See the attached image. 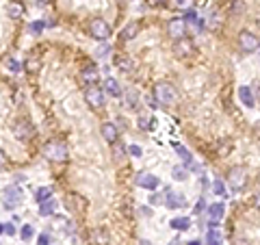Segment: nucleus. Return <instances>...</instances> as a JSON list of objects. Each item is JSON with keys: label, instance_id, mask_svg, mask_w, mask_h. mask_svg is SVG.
Segmentation results:
<instances>
[{"label": "nucleus", "instance_id": "obj_47", "mask_svg": "<svg viewBox=\"0 0 260 245\" xmlns=\"http://www.w3.org/2000/svg\"><path fill=\"white\" fill-rule=\"evenodd\" d=\"M169 245H178V241H176V239H174V241H171V243H169Z\"/></svg>", "mask_w": 260, "mask_h": 245}, {"label": "nucleus", "instance_id": "obj_22", "mask_svg": "<svg viewBox=\"0 0 260 245\" xmlns=\"http://www.w3.org/2000/svg\"><path fill=\"white\" fill-rule=\"evenodd\" d=\"M50 197H52V191H50L48 187H41V189H37V193H35V200L39 202H46V200H50Z\"/></svg>", "mask_w": 260, "mask_h": 245}, {"label": "nucleus", "instance_id": "obj_36", "mask_svg": "<svg viewBox=\"0 0 260 245\" xmlns=\"http://www.w3.org/2000/svg\"><path fill=\"white\" fill-rule=\"evenodd\" d=\"M150 122H154V119H147L146 115H141V117H139V128H141V131H147V128H150Z\"/></svg>", "mask_w": 260, "mask_h": 245}, {"label": "nucleus", "instance_id": "obj_45", "mask_svg": "<svg viewBox=\"0 0 260 245\" xmlns=\"http://www.w3.org/2000/svg\"><path fill=\"white\" fill-rule=\"evenodd\" d=\"M0 232H4V224H0Z\"/></svg>", "mask_w": 260, "mask_h": 245}, {"label": "nucleus", "instance_id": "obj_31", "mask_svg": "<svg viewBox=\"0 0 260 245\" xmlns=\"http://www.w3.org/2000/svg\"><path fill=\"white\" fill-rule=\"evenodd\" d=\"M212 189H215V193H217V196H221V197H226V196H228V191H226V184L221 182V180H215V184H212Z\"/></svg>", "mask_w": 260, "mask_h": 245}, {"label": "nucleus", "instance_id": "obj_37", "mask_svg": "<svg viewBox=\"0 0 260 245\" xmlns=\"http://www.w3.org/2000/svg\"><path fill=\"white\" fill-rule=\"evenodd\" d=\"M204 211H206V202H204L202 197H199L197 204H195V209H193V212H195V215H199V212H204Z\"/></svg>", "mask_w": 260, "mask_h": 245}, {"label": "nucleus", "instance_id": "obj_18", "mask_svg": "<svg viewBox=\"0 0 260 245\" xmlns=\"http://www.w3.org/2000/svg\"><path fill=\"white\" fill-rule=\"evenodd\" d=\"M39 217H50V215H54L57 212V202L50 197V200H46V202H41L39 204Z\"/></svg>", "mask_w": 260, "mask_h": 245}, {"label": "nucleus", "instance_id": "obj_28", "mask_svg": "<svg viewBox=\"0 0 260 245\" xmlns=\"http://www.w3.org/2000/svg\"><path fill=\"white\" fill-rule=\"evenodd\" d=\"M171 176H174V180H187V169H184L182 165H176V167L171 169Z\"/></svg>", "mask_w": 260, "mask_h": 245}, {"label": "nucleus", "instance_id": "obj_17", "mask_svg": "<svg viewBox=\"0 0 260 245\" xmlns=\"http://www.w3.org/2000/svg\"><path fill=\"white\" fill-rule=\"evenodd\" d=\"M104 91L109 96H113V98H119V96H122V87H119V82L115 81V78H106L104 81Z\"/></svg>", "mask_w": 260, "mask_h": 245}, {"label": "nucleus", "instance_id": "obj_7", "mask_svg": "<svg viewBox=\"0 0 260 245\" xmlns=\"http://www.w3.org/2000/svg\"><path fill=\"white\" fill-rule=\"evenodd\" d=\"M228 182H230L232 191H243L245 184H247V174H245V169H243V167H234V169H230Z\"/></svg>", "mask_w": 260, "mask_h": 245}, {"label": "nucleus", "instance_id": "obj_34", "mask_svg": "<svg viewBox=\"0 0 260 245\" xmlns=\"http://www.w3.org/2000/svg\"><path fill=\"white\" fill-rule=\"evenodd\" d=\"M109 52H111V48H109V46H100V48H98L96 50V54H98V59H106V57H109Z\"/></svg>", "mask_w": 260, "mask_h": 245}, {"label": "nucleus", "instance_id": "obj_44", "mask_svg": "<svg viewBox=\"0 0 260 245\" xmlns=\"http://www.w3.org/2000/svg\"><path fill=\"white\" fill-rule=\"evenodd\" d=\"M208 245H221V241H212V243H208Z\"/></svg>", "mask_w": 260, "mask_h": 245}, {"label": "nucleus", "instance_id": "obj_10", "mask_svg": "<svg viewBox=\"0 0 260 245\" xmlns=\"http://www.w3.org/2000/svg\"><path fill=\"white\" fill-rule=\"evenodd\" d=\"M174 52H176V57H189V54L195 52V46L189 37H182V39H176Z\"/></svg>", "mask_w": 260, "mask_h": 245}, {"label": "nucleus", "instance_id": "obj_5", "mask_svg": "<svg viewBox=\"0 0 260 245\" xmlns=\"http://www.w3.org/2000/svg\"><path fill=\"white\" fill-rule=\"evenodd\" d=\"M187 22H184V17H174V20L167 22V35L171 37V39H182V37H187Z\"/></svg>", "mask_w": 260, "mask_h": 245}, {"label": "nucleus", "instance_id": "obj_33", "mask_svg": "<svg viewBox=\"0 0 260 245\" xmlns=\"http://www.w3.org/2000/svg\"><path fill=\"white\" fill-rule=\"evenodd\" d=\"M219 13H211V17H208V29H217L219 26Z\"/></svg>", "mask_w": 260, "mask_h": 245}, {"label": "nucleus", "instance_id": "obj_13", "mask_svg": "<svg viewBox=\"0 0 260 245\" xmlns=\"http://www.w3.org/2000/svg\"><path fill=\"white\" fill-rule=\"evenodd\" d=\"M102 137H104L109 143H115L119 139V128H117V124H113V122H106L104 126H102Z\"/></svg>", "mask_w": 260, "mask_h": 245}, {"label": "nucleus", "instance_id": "obj_29", "mask_svg": "<svg viewBox=\"0 0 260 245\" xmlns=\"http://www.w3.org/2000/svg\"><path fill=\"white\" fill-rule=\"evenodd\" d=\"M35 234V230H32V226H22V230H20V237H22V241H29V239Z\"/></svg>", "mask_w": 260, "mask_h": 245}, {"label": "nucleus", "instance_id": "obj_41", "mask_svg": "<svg viewBox=\"0 0 260 245\" xmlns=\"http://www.w3.org/2000/svg\"><path fill=\"white\" fill-rule=\"evenodd\" d=\"M37 245H50V237H48V234H39V239H37Z\"/></svg>", "mask_w": 260, "mask_h": 245}, {"label": "nucleus", "instance_id": "obj_27", "mask_svg": "<svg viewBox=\"0 0 260 245\" xmlns=\"http://www.w3.org/2000/svg\"><path fill=\"white\" fill-rule=\"evenodd\" d=\"M54 226H57L59 230H65V232H69V230H72L69 219H65V217H54Z\"/></svg>", "mask_w": 260, "mask_h": 245}, {"label": "nucleus", "instance_id": "obj_21", "mask_svg": "<svg viewBox=\"0 0 260 245\" xmlns=\"http://www.w3.org/2000/svg\"><path fill=\"white\" fill-rule=\"evenodd\" d=\"M189 226H191V219H189V217H176V219H171V228L174 230H189Z\"/></svg>", "mask_w": 260, "mask_h": 245}, {"label": "nucleus", "instance_id": "obj_35", "mask_svg": "<svg viewBox=\"0 0 260 245\" xmlns=\"http://www.w3.org/2000/svg\"><path fill=\"white\" fill-rule=\"evenodd\" d=\"M20 63L16 61V59H7V70H11V72H20Z\"/></svg>", "mask_w": 260, "mask_h": 245}, {"label": "nucleus", "instance_id": "obj_1", "mask_svg": "<svg viewBox=\"0 0 260 245\" xmlns=\"http://www.w3.org/2000/svg\"><path fill=\"white\" fill-rule=\"evenodd\" d=\"M44 156L48 161H52V163H65L69 152H67V146H65L63 141H48L44 146Z\"/></svg>", "mask_w": 260, "mask_h": 245}, {"label": "nucleus", "instance_id": "obj_38", "mask_svg": "<svg viewBox=\"0 0 260 245\" xmlns=\"http://www.w3.org/2000/svg\"><path fill=\"white\" fill-rule=\"evenodd\" d=\"M41 31H44V22H32L31 24V33H41Z\"/></svg>", "mask_w": 260, "mask_h": 245}, {"label": "nucleus", "instance_id": "obj_32", "mask_svg": "<svg viewBox=\"0 0 260 245\" xmlns=\"http://www.w3.org/2000/svg\"><path fill=\"white\" fill-rule=\"evenodd\" d=\"M39 65H41L39 59H29V61H26V70L29 72H37L39 70Z\"/></svg>", "mask_w": 260, "mask_h": 245}, {"label": "nucleus", "instance_id": "obj_4", "mask_svg": "<svg viewBox=\"0 0 260 245\" xmlns=\"http://www.w3.org/2000/svg\"><path fill=\"white\" fill-rule=\"evenodd\" d=\"M89 33H91L94 39L104 41V39H109V37H111V26H109V22H106V20L96 17V20H91V24H89Z\"/></svg>", "mask_w": 260, "mask_h": 245}, {"label": "nucleus", "instance_id": "obj_9", "mask_svg": "<svg viewBox=\"0 0 260 245\" xmlns=\"http://www.w3.org/2000/svg\"><path fill=\"white\" fill-rule=\"evenodd\" d=\"M165 204L167 209H182L187 204V197L182 196L180 191H174V189H165Z\"/></svg>", "mask_w": 260, "mask_h": 245}, {"label": "nucleus", "instance_id": "obj_15", "mask_svg": "<svg viewBox=\"0 0 260 245\" xmlns=\"http://www.w3.org/2000/svg\"><path fill=\"white\" fill-rule=\"evenodd\" d=\"M239 98H241V102H243L247 109H252L254 104H256V98H254V94H252V89L249 87H239Z\"/></svg>", "mask_w": 260, "mask_h": 245}, {"label": "nucleus", "instance_id": "obj_14", "mask_svg": "<svg viewBox=\"0 0 260 245\" xmlns=\"http://www.w3.org/2000/svg\"><path fill=\"white\" fill-rule=\"evenodd\" d=\"M7 16L11 17V20H20V17L24 16V4H22L20 0H11L7 7Z\"/></svg>", "mask_w": 260, "mask_h": 245}, {"label": "nucleus", "instance_id": "obj_42", "mask_svg": "<svg viewBox=\"0 0 260 245\" xmlns=\"http://www.w3.org/2000/svg\"><path fill=\"white\" fill-rule=\"evenodd\" d=\"M7 165V154H4V150H0V169Z\"/></svg>", "mask_w": 260, "mask_h": 245}, {"label": "nucleus", "instance_id": "obj_3", "mask_svg": "<svg viewBox=\"0 0 260 245\" xmlns=\"http://www.w3.org/2000/svg\"><path fill=\"white\" fill-rule=\"evenodd\" d=\"M11 131H13V137L20 141H31L32 137H35V126H32V122H29V119H17Z\"/></svg>", "mask_w": 260, "mask_h": 245}, {"label": "nucleus", "instance_id": "obj_24", "mask_svg": "<svg viewBox=\"0 0 260 245\" xmlns=\"http://www.w3.org/2000/svg\"><path fill=\"white\" fill-rule=\"evenodd\" d=\"M174 147H176V152H178V154L182 156V161H184V163H187V165H191V163H193V161H191V154H189V150H187V147H182V146H180V143H174Z\"/></svg>", "mask_w": 260, "mask_h": 245}, {"label": "nucleus", "instance_id": "obj_19", "mask_svg": "<svg viewBox=\"0 0 260 245\" xmlns=\"http://www.w3.org/2000/svg\"><path fill=\"white\" fill-rule=\"evenodd\" d=\"M81 78H82L85 82H89V85H96V81H98V67H96V65H87V67H82Z\"/></svg>", "mask_w": 260, "mask_h": 245}, {"label": "nucleus", "instance_id": "obj_20", "mask_svg": "<svg viewBox=\"0 0 260 245\" xmlns=\"http://www.w3.org/2000/svg\"><path fill=\"white\" fill-rule=\"evenodd\" d=\"M137 35H139V22H132V24H128L126 29L122 31V39H124V41L134 39Z\"/></svg>", "mask_w": 260, "mask_h": 245}, {"label": "nucleus", "instance_id": "obj_40", "mask_svg": "<svg viewBox=\"0 0 260 245\" xmlns=\"http://www.w3.org/2000/svg\"><path fill=\"white\" fill-rule=\"evenodd\" d=\"M4 232H7L9 237H13V234L17 232V230H16V226H13V224H4Z\"/></svg>", "mask_w": 260, "mask_h": 245}, {"label": "nucleus", "instance_id": "obj_48", "mask_svg": "<svg viewBox=\"0 0 260 245\" xmlns=\"http://www.w3.org/2000/svg\"><path fill=\"white\" fill-rule=\"evenodd\" d=\"M141 245H150V241H141Z\"/></svg>", "mask_w": 260, "mask_h": 245}, {"label": "nucleus", "instance_id": "obj_6", "mask_svg": "<svg viewBox=\"0 0 260 245\" xmlns=\"http://www.w3.org/2000/svg\"><path fill=\"white\" fill-rule=\"evenodd\" d=\"M85 102L89 104L91 109H100V106H104V89H100V87H96V85L87 87Z\"/></svg>", "mask_w": 260, "mask_h": 245}, {"label": "nucleus", "instance_id": "obj_16", "mask_svg": "<svg viewBox=\"0 0 260 245\" xmlns=\"http://www.w3.org/2000/svg\"><path fill=\"white\" fill-rule=\"evenodd\" d=\"M224 212H226V206L224 204L208 206V217H211V224H219V221L224 219Z\"/></svg>", "mask_w": 260, "mask_h": 245}, {"label": "nucleus", "instance_id": "obj_2", "mask_svg": "<svg viewBox=\"0 0 260 245\" xmlns=\"http://www.w3.org/2000/svg\"><path fill=\"white\" fill-rule=\"evenodd\" d=\"M154 98L159 104H165V106H171L176 102V89L169 85V82H159L154 87Z\"/></svg>", "mask_w": 260, "mask_h": 245}, {"label": "nucleus", "instance_id": "obj_25", "mask_svg": "<svg viewBox=\"0 0 260 245\" xmlns=\"http://www.w3.org/2000/svg\"><path fill=\"white\" fill-rule=\"evenodd\" d=\"M174 7L182 9V11H191V9L195 7V0H174Z\"/></svg>", "mask_w": 260, "mask_h": 245}, {"label": "nucleus", "instance_id": "obj_11", "mask_svg": "<svg viewBox=\"0 0 260 245\" xmlns=\"http://www.w3.org/2000/svg\"><path fill=\"white\" fill-rule=\"evenodd\" d=\"M4 204H7V209H13V206H17L22 202V191L17 187H9L4 189V196H2Z\"/></svg>", "mask_w": 260, "mask_h": 245}, {"label": "nucleus", "instance_id": "obj_23", "mask_svg": "<svg viewBox=\"0 0 260 245\" xmlns=\"http://www.w3.org/2000/svg\"><path fill=\"white\" fill-rule=\"evenodd\" d=\"M111 146H113V156H115V159H117V161H124V156H126V147L119 143V139L115 141V143H111Z\"/></svg>", "mask_w": 260, "mask_h": 245}, {"label": "nucleus", "instance_id": "obj_46", "mask_svg": "<svg viewBox=\"0 0 260 245\" xmlns=\"http://www.w3.org/2000/svg\"><path fill=\"white\" fill-rule=\"evenodd\" d=\"M189 245H199V241H191V243H189Z\"/></svg>", "mask_w": 260, "mask_h": 245}, {"label": "nucleus", "instance_id": "obj_30", "mask_svg": "<svg viewBox=\"0 0 260 245\" xmlns=\"http://www.w3.org/2000/svg\"><path fill=\"white\" fill-rule=\"evenodd\" d=\"M126 102H128V106H130V109H137V91H134V89H130L128 91V94H126Z\"/></svg>", "mask_w": 260, "mask_h": 245}, {"label": "nucleus", "instance_id": "obj_8", "mask_svg": "<svg viewBox=\"0 0 260 245\" xmlns=\"http://www.w3.org/2000/svg\"><path fill=\"white\" fill-rule=\"evenodd\" d=\"M239 46L243 52H256V48L260 46V41L256 39V35H252L249 31H243L239 35Z\"/></svg>", "mask_w": 260, "mask_h": 245}, {"label": "nucleus", "instance_id": "obj_43", "mask_svg": "<svg viewBox=\"0 0 260 245\" xmlns=\"http://www.w3.org/2000/svg\"><path fill=\"white\" fill-rule=\"evenodd\" d=\"M254 206H256V209L260 211V193H258V196H256V197H254Z\"/></svg>", "mask_w": 260, "mask_h": 245}, {"label": "nucleus", "instance_id": "obj_12", "mask_svg": "<svg viewBox=\"0 0 260 245\" xmlns=\"http://www.w3.org/2000/svg\"><path fill=\"white\" fill-rule=\"evenodd\" d=\"M137 184L143 189H147V191H154V189H159L161 180L156 178L154 174H139L137 176Z\"/></svg>", "mask_w": 260, "mask_h": 245}, {"label": "nucleus", "instance_id": "obj_39", "mask_svg": "<svg viewBox=\"0 0 260 245\" xmlns=\"http://www.w3.org/2000/svg\"><path fill=\"white\" fill-rule=\"evenodd\" d=\"M128 154H132V156H141L143 154V150L139 146H130L128 147Z\"/></svg>", "mask_w": 260, "mask_h": 245}, {"label": "nucleus", "instance_id": "obj_26", "mask_svg": "<svg viewBox=\"0 0 260 245\" xmlns=\"http://www.w3.org/2000/svg\"><path fill=\"white\" fill-rule=\"evenodd\" d=\"M115 65L119 67L122 72H132V61L130 59H124V57H119L117 61H115Z\"/></svg>", "mask_w": 260, "mask_h": 245}]
</instances>
